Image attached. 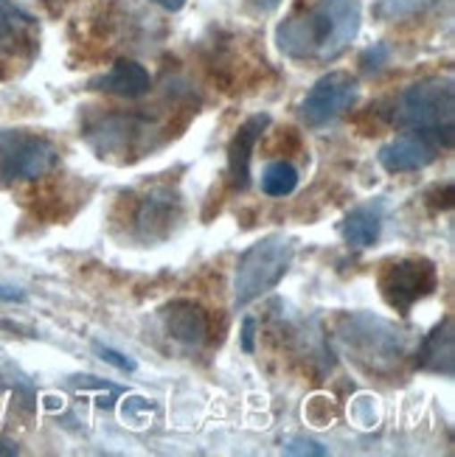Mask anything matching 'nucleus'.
I'll list each match as a JSON object with an SVG mask.
<instances>
[{"label": "nucleus", "instance_id": "nucleus-1", "mask_svg": "<svg viewBox=\"0 0 455 457\" xmlns=\"http://www.w3.org/2000/svg\"><path fill=\"white\" fill-rule=\"evenodd\" d=\"M360 31L358 0H315L299 14H290L275 29L279 51L301 62H332Z\"/></svg>", "mask_w": 455, "mask_h": 457}, {"label": "nucleus", "instance_id": "nucleus-10", "mask_svg": "<svg viewBox=\"0 0 455 457\" xmlns=\"http://www.w3.org/2000/svg\"><path fill=\"white\" fill-rule=\"evenodd\" d=\"M39 26L37 17L17 0H0V54L31 56L37 51Z\"/></svg>", "mask_w": 455, "mask_h": 457}, {"label": "nucleus", "instance_id": "nucleus-16", "mask_svg": "<svg viewBox=\"0 0 455 457\" xmlns=\"http://www.w3.org/2000/svg\"><path fill=\"white\" fill-rule=\"evenodd\" d=\"M299 188V169L290 161H273L262 171V191L267 196H290Z\"/></svg>", "mask_w": 455, "mask_h": 457}, {"label": "nucleus", "instance_id": "nucleus-2", "mask_svg": "<svg viewBox=\"0 0 455 457\" xmlns=\"http://www.w3.org/2000/svg\"><path fill=\"white\" fill-rule=\"evenodd\" d=\"M295 258V238L287 233H270L253 242L236 262L233 275V306L245 309L262 295L282 284Z\"/></svg>", "mask_w": 455, "mask_h": 457}, {"label": "nucleus", "instance_id": "nucleus-22", "mask_svg": "<svg viewBox=\"0 0 455 457\" xmlns=\"http://www.w3.org/2000/svg\"><path fill=\"white\" fill-rule=\"evenodd\" d=\"M245 4L253 9V12H259V14H270L282 6V0H245Z\"/></svg>", "mask_w": 455, "mask_h": 457}, {"label": "nucleus", "instance_id": "nucleus-18", "mask_svg": "<svg viewBox=\"0 0 455 457\" xmlns=\"http://www.w3.org/2000/svg\"><path fill=\"white\" fill-rule=\"evenodd\" d=\"M96 353H98V360L107 362V365H113L115 370H122V373H132V370L138 368L132 356H127V353H122V351H115V348H110V345H98V343H96Z\"/></svg>", "mask_w": 455, "mask_h": 457}, {"label": "nucleus", "instance_id": "nucleus-5", "mask_svg": "<svg viewBox=\"0 0 455 457\" xmlns=\"http://www.w3.org/2000/svg\"><path fill=\"white\" fill-rule=\"evenodd\" d=\"M346 331L341 334L354 360L363 362L368 370H388L400 365L405 356V334H400L391 323L371 314H358L346 320Z\"/></svg>", "mask_w": 455, "mask_h": 457}, {"label": "nucleus", "instance_id": "nucleus-13", "mask_svg": "<svg viewBox=\"0 0 455 457\" xmlns=\"http://www.w3.org/2000/svg\"><path fill=\"white\" fill-rule=\"evenodd\" d=\"M383 220H385V203L383 200H368L358 208L346 213L341 222V236L349 247H371L377 245L383 233Z\"/></svg>", "mask_w": 455, "mask_h": 457}, {"label": "nucleus", "instance_id": "nucleus-8", "mask_svg": "<svg viewBox=\"0 0 455 457\" xmlns=\"http://www.w3.org/2000/svg\"><path fill=\"white\" fill-rule=\"evenodd\" d=\"M450 146L452 141L444 135L408 129L405 135L393 137V141L380 146L377 161L388 174H408V171L427 169L433 161H439V154Z\"/></svg>", "mask_w": 455, "mask_h": 457}, {"label": "nucleus", "instance_id": "nucleus-21", "mask_svg": "<svg viewBox=\"0 0 455 457\" xmlns=\"http://www.w3.org/2000/svg\"><path fill=\"white\" fill-rule=\"evenodd\" d=\"M253 337H256V320H253V317H245V323H242V351L245 353H253L256 351Z\"/></svg>", "mask_w": 455, "mask_h": 457}, {"label": "nucleus", "instance_id": "nucleus-17", "mask_svg": "<svg viewBox=\"0 0 455 457\" xmlns=\"http://www.w3.org/2000/svg\"><path fill=\"white\" fill-rule=\"evenodd\" d=\"M433 0H374L371 14L383 20V23H397V20H408L422 14Z\"/></svg>", "mask_w": 455, "mask_h": 457}, {"label": "nucleus", "instance_id": "nucleus-6", "mask_svg": "<svg viewBox=\"0 0 455 457\" xmlns=\"http://www.w3.org/2000/svg\"><path fill=\"white\" fill-rule=\"evenodd\" d=\"M436 287H439L436 264L419 255L391 262L380 272V292L385 297V303L400 314H408L419 301L436 292Z\"/></svg>", "mask_w": 455, "mask_h": 457}, {"label": "nucleus", "instance_id": "nucleus-14", "mask_svg": "<svg viewBox=\"0 0 455 457\" xmlns=\"http://www.w3.org/2000/svg\"><path fill=\"white\" fill-rule=\"evenodd\" d=\"M164 326L177 343L200 345L208 334V314L194 301H172L164 309Z\"/></svg>", "mask_w": 455, "mask_h": 457}, {"label": "nucleus", "instance_id": "nucleus-3", "mask_svg": "<svg viewBox=\"0 0 455 457\" xmlns=\"http://www.w3.org/2000/svg\"><path fill=\"white\" fill-rule=\"evenodd\" d=\"M455 118V87L450 76H430L413 82L397 96L393 124L417 132H436L452 141Z\"/></svg>", "mask_w": 455, "mask_h": 457}, {"label": "nucleus", "instance_id": "nucleus-11", "mask_svg": "<svg viewBox=\"0 0 455 457\" xmlns=\"http://www.w3.org/2000/svg\"><path fill=\"white\" fill-rule=\"evenodd\" d=\"M267 127H270V115L256 112L231 137V144H228V177H231V186L236 191H248V186H250L253 149H256V144H259V137L265 135Z\"/></svg>", "mask_w": 455, "mask_h": 457}, {"label": "nucleus", "instance_id": "nucleus-25", "mask_svg": "<svg viewBox=\"0 0 455 457\" xmlns=\"http://www.w3.org/2000/svg\"><path fill=\"white\" fill-rule=\"evenodd\" d=\"M4 452H9V454H17V449H14L9 441H0V454H4Z\"/></svg>", "mask_w": 455, "mask_h": 457}, {"label": "nucleus", "instance_id": "nucleus-4", "mask_svg": "<svg viewBox=\"0 0 455 457\" xmlns=\"http://www.w3.org/2000/svg\"><path fill=\"white\" fill-rule=\"evenodd\" d=\"M59 149L46 135L29 129H0V183L37 180L54 171Z\"/></svg>", "mask_w": 455, "mask_h": 457}, {"label": "nucleus", "instance_id": "nucleus-24", "mask_svg": "<svg viewBox=\"0 0 455 457\" xmlns=\"http://www.w3.org/2000/svg\"><path fill=\"white\" fill-rule=\"evenodd\" d=\"M152 4H157V6L166 9V12H181L186 6V0H152Z\"/></svg>", "mask_w": 455, "mask_h": 457}, {"label": "nucleus", "instance_id": "nucleus-9", "mask_svg": "<svg viewBox=\"0 0 455 457\" xmlns=\"http://www.w3.org/2000/svg\"><path fill=\"white\" fill-rule=\"evenodd\" d=\"M181 220V196L169 186H152L135 208V233L147 242H161Z\"/></svg>", "mask_w": 455, "mask_h": 457}, {"label": "nucleus", "instance_id": "nucleus-23", "mask_svg": "<svg viewBox=\"0 0 455 457\" xmlns=\"http://www.w3.org/2000/svg\"><path fill=\"white\" fill-rule=\"evenodd\" d=\"M0 301H26V292L17 287H0Z\"/></svg>", "mask_w": 455, "mask_h": 457}, {"label": "nucleus", "instance_id": "nucleus-7", "mask_svg": "<svg viewBox=\"0 0 455 457\" xmlns=\"http://www.w3.org/2000/svg\"><path fill=\"white\" fill-rule=\"evenodd\" d=\"M358 96H360L358 79L346 71H332L321 76L318 82L312 85V90L304 96L299 115L309 129H321L332 121H338L346 110H351V104L358 102Z\"/></svg>", "mask_w": 455, "mask_h": 457}, {"label": "nucleus", "instance_id": "nucleus-15", "mask_svg": "<svg viewBox=\"0 0 455 457\" xmlns=\"http://www.w3.org/2000/svg\"><path fill=\"white\" fill-rule=\"evenodd\" d=\"M452 356H455V337H452V317H447L442 326H436L422 340L417 351V365L430 373L452 376Z\"/></svg>", "mask_w": 455, "mask_h": 457}, {"label": "nucleus", "instance_id": "nucleus-19", "mask_svg": "<svg viewBox=\"0 0 455 457\" xmlns=\"http://www.w3.org/2000/svg\"><path fill=\"white\" fill-rule=\"evenodd\" d=\"M391 59V48L388 46H383V43H377L374 48H368L363 56H360V65H363V71H380L385 62Z\"/></svg>", "mask_w": 455, "mask_h": 457}, {"label": "nucleus", "instance_id": "nucleus-20", "mask_svg": "<svg viewBox=\"0 0 455 457\" xmlns=\"http://www.w3.org/2000/svg\"><path fill=\"white\" fill-rule=\"evenodd\" d=\"M284 452L287 454H329V449H324L315 441H307V438H290L284 444Z\"/></svg>", "mask_w": 455, "mask_h": 457}, {"label": "nucleus", "instance_id": "nucleus-12", "mask_svg": "<svg viewBox=\"0 0 455 457\" xmlns=\"http://www.w3.org/2000/svg\"><path fill=\"white\" fill-rule=\"evenodd\" d=\"M90 87L98 93L122 96V98H141L152 87V76L144 65H138L135 59H118L107 73L93 79Z\"/></svg>", "mask_w": 455, "mask_h": 457}]
</instances>
